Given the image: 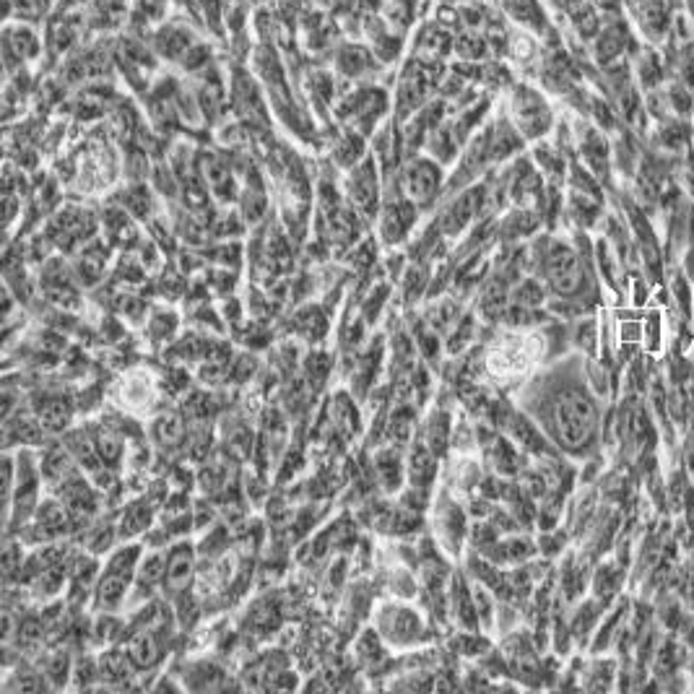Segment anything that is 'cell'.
<instances>
[{"label": "cell", "instance_id": "7dc6e473", "mask_svg": "<svg viewBox=\"0 0 694 694\" xmlns=\"http://www.w3.org/2000/svg\"><path fill=\"white\" fill-rule=\"evenodd\" d=\"M336 65L338 71L346 73V76H362L370 68V58L359 47H346L336 55Z\"/></svg>", "mask_w": 694, "mask_h": 694}, {"label": "cell", "instance_id": "f5cc1de1", "mask_svg": "<svg viewBox=\"0 0 694 694\" xmlns=\"http://www.w3.org/2000/svg\"><path fill=\"white\" fill-rule=\"evenodd\" d=\"M214 260L219 263V266H224V268H240V258H242V253H240V245H224V247H219V250H214Z\"/></svg>", "mask_w": 694, "mask_h": 694}, {"label": "cell", "instance_id": "5bb4252c", "mask_svg": "<svg viewBox=\"0 0 694 694\" xmlns=\"http://www.w3.org/2000/svg\"><path fill=\"white\" fill-rule=\"evenodd\" d=\"M388 110V97H385L380 89H362L357 91L354 97H349V102L341 107V117H344L349 128L362 136H370L375 123L380 120V115Z\"/></svg>", "mask_w": 694, "mask_h": 694}, {"label": "cell", "instance_id": "4fadbf2b", "mask_svg": "<svg viewBox=\"0 0 694 694\" xmlns=\"http://www.w3.org/2000/svg\"><path fill=\"white\" fill-rule=\"evenodd\" d=\"M164 570H167V549H151L149 554H143L125 609H141L143 604L154 601L156 591L164 585Z\"/></svg>", "mask_w": 694, "mask_h": 694}, {"label": "cell", "instance_id": "836d02e7", "mask_svg": "<svg viewBox=\"0 0 694 694\" xmlns=\"http://www.w3.org/2000/svg\"><path fill=\"white\" fill-rule=\"evenodd\" d=\"M177 676H182V679H185V682H182V687L198 689V692H206V689L232 687V682L227 679L224 669H221V666H216V663H211V661L188 663V666H185V674H177Z\"/></svg>", "mask_w": 694, "mask_h": 694}, {"label": "cell", "instance_id": "7402d4cb", "mask_svg": "<svg viewBox=\"0 0 694 694\" xmlns=\"http://www.w3.org/2000/svg\"><path fill=\"white\" fill-rule=\"evenodd\" d=\"M232 104L250 128H266L268 125L266 104H263V99H260L258 89H255L253 84V78L247 76V73H237V76H234Z\"/></svg>", "mask_w": 694, "mask_h": 694}, {"label": "cell", "instance_id": "3957f363", "mask_svg": "<svg viewBox=\"0 0 694 694\" xmlns=\"http://www.w3.org/2000/svg\"><path fill=\"white\" fill-rule=\"evenodd\" d=\"M143 559V549L138 544H123L110 554L99 572L97 588L91 596V611L104 614V611H120L125 606L136 580L138 565Z\"/></svg>", "mask_w": 694, "mask_h": 694}, {"label": "cell", "instance_id": "4dcf8cb0", "mask_svg": "<svg viewBox=\"0 0 694 694\" xmlns=\"http://www.w3.org/2000/svg\"><path fill=\"white\" fill-rule=\"evenodd\" d=\"M63 445L68 448V453L76 458V463L81 466V471H84L86 476H91L94 471H99V468L104 466L97 453V442H94V435H91V427H78L71 429V432H65Z\"/></svg>", "mask_w": 694, "mask_h": 694}, {"label": "cell", "instance_id": "7c38bea8", "mask_svg": "<svg viewBox=\"0 0 694 694\" xmlns=\"http://www.w3.org/2000/svg\"><path fill=\"white\" fill-rule=\"evenodd\" d=\"M432 526H435V541L442 546V552L448 557H458L463 539L468 536V523L466 510L448 492H442L440 500H437Z\"/></svg>", "mask_w": 694, "mask_h": 694}, {"label": "cell", "instance_id": "74e56055", "mask_svg": "<svg viewBox=\"0 0 694 694\" xmlns=\"http://www.w3.org/2000/svg\"><path fill=\"white\" fill-rule=\"evenodd\" d=\"M494 645L492 640H489L484 632H471V630H461L458 635H453L448 640V653H453V656L458 658H471V661H479L484 653H489Z\"/></svg>", "mask_w": 694, "mask_h": 694}, {"label": "cell", "instance_id": "d6a6232c", "mask_svg": "<svg viewBox=\"0 0 694 694\" xmlns=\"http://www.w3.org/2000/svg\"><path fill=\"white\" fill-rule=\"evenodd\" d=\"M570 346L583 357H601V318L596 312L570 320Z\"/></svg>", "mask_w": 694, "mask_h": 694}, {"label": "cell", "instance_id": "b9f144b4", "mask_svg": "<svg viewBox=\"0 0 694 694\" xmlns=\"http://www.w3.org/2000/svg\"><path fill=\"white\" fill-rule=\"evenodd\" d=\"M120 206L136 219H151L154 216V198H151L146 182H130L128 188L123 190Z\"/></svg>", "mask_w": 694, "mask_h": 694}, {"label": "cell", "instance_id": "7bdbcfd3", "mask_svg": "<svg viewBox=\"0 0 694 694\" xmlns=\"http://www.w3.org/2000/svg\"><path fill=\"white\" fill-rule=\"evenodd\" d=\"M331 154H333V162H336L338 167H344V169L357 167V164L362 162V154H364L362 133H357V130H349V133H344V136L336 141V146H333Z\"/></svg>", "mask_w": 694, "mask_h": 694}, {"label": "cell", "instance_id": "7a4b0ae2", "mask_svg": "<svg viewBox=\"0 0 694 694\" xmlns=\"http://www.w3.org/2000/svg\"><path fill=\"white\" fill-rule=\"evenodd\" d=\"M372 627L393 650L422 648L435 637L432 632L437 630L435 624H429L422 611L411 606L406 598L380 601L372 614Z\"/></svg>", "mask_w": 694, "mask_h": 694}, {"label": "cell", "instance_id": "cb8c5ba5", "mask_svg": "<svg viewBox=\"0 0 694 694\" xmlns=\"http://www.w3.org/2000/svg\"><path fill=\"white\" fill-rule=\"evenodd\" d=\"M354 398L357 396L349 393V390H338V393H333L331 409H328L333 432L338 435V440H344V442L357 440L364 429L362 414H359L357 401H354Z\"/></svg>", "mask_w": 694, "mask_h": 694}, {"label": "cell", "instance_id": "484cf974", "mask_svg": "<svg viewBox=\"0 0 694 694\" xmlns=\"http://www.w3.org/2000/svg\"><path fill=\"white\" fill-rule=\"evenodd\" d=\"M99 669V684L102 687H130V679L138 676L136 663L130 661L128 650L120 645H112L97 658Z\"/></svg>", "mask_w": 694, "mask_h": 694}, {"label": "cell", "instance_id": "f546056e", "mask_svg": "<svg viewBox=\"0 0 694 694\" xmlns=\"http://www.w3.org/2000/svg\"><path fill=\"white\" fill-rule=\"evenodd\" d=\"M619 679V658L614 656H591L583 663V671H580V689H588V692H609V689L617 687Z\"/></svg>", "mask_w": 694, "mask_h": 694}, {"label": "cell", "instance_id": "9a60e30c", "mask_svg": "<svg viewBox=\"0 0 694 694\" xmlns=\"http://www.w3.org/2000/svg\"><path fill=\"white\" fill-rule=\"evenodd\" d=\"M448 617L453 619L455 627H461V630H471V632L481 630V619H479V611H476V601H474V588H471L468 572L463 570H455L453 575H450Z\"/></svg>", "mask_w": 694, "mask_h": 694}, {"label": "cell", "instance_id": "ffe728a7", "mask_svg": "<svg viewBox=\"0 0 694 694\" xmlns=\"http://www.w3.org/2000/svg\"><path fill=\"white\" fill-rule=\"evenodd\" d=\"M188 419L182 416V411H162L151 419L149 437L156 445V450L164 455H172L177 450L185 448L188 440Z\"/></svg>", "mask_w": 694, "mask_h": 694}, {"label": "cell", "instance_id": "d590c367", "mask_svg": "<svg viewBox=\"0 0 694 694\" xmlns=\"http://www.w3.org/2000/svg\"><path fill=\"white\" fill-rule=\"evenodd\" d=\"M289 331L299 333V336L305 338V341H312V344H318L320 338L328 333V315H325L320 307H302V310H297V315L292 318V325H289Z\"/></svg>", "mask_w": 694, "mask_h": 694}, {"label": "cell", "instance_id": "8d00e7d4", "mask_svg": "<svg viewBox=\"0 0 694 694\" xmlns=\"http://www.w3.org/2000/svg\"><path fill=\"white\" fill-rule=\"evenodd\" d=\"M422 440L427 442L429 450H432L437 458H442V455H445V450H448V445H450V414L448 411L435 409L432 414L427 416V422H424Z\"/></svg>", "mask_w": 694, "mask_h": 694}, {"label": "cell", "instance_id": "1f68e13d", "mask_svg": "<svg viewBox=\"0 0 694 694\" xmlns=\"http://www.w3.org/2000/svg\"><path fill=\"white\" fill-rule=\"evenodd\" d=\"M372 593L375 591H370V583H364V580L351 585L349 593H346L344 606H341V611H344V614H341V632H344L346 637L357 635L359 622L367 617V611H370L372 606Z\"/></svg>", "mask_w": 694, "mask_h": 694}, {"label": "cell", "instance_id": "e0dca14e", "mask_svg": "<svg viewBox=\"0 0 694 694\" xmlns=\"http://www.w3.org/2000/svg\"><path fill=\"white\" fill-rule=\"evenodd\" d=\"M627 580H630V567L624 562H619L617 557L598 559L591 572V596L611 606L622 596Z\"/></svg>", "mask_w": 694, "mask_h": 694}, {"label": "cell", "instance_id": "9c48e42d", "mask_svg": "<svg viewBox=\"0 0 694 694\" xmlns=\"http://www.w3.org/2000/svg\"><path fill=\"white\" fill-rule=\"evenodd\" d=\"M344 193L349 206L364 221L377 219V214H380V177H377V162L372 156H367L357 167L349 169L344 182Z\"/></svg>", "mask_w": 694, "mask_h": 694}, {"label": "cell", "instance_id": "ee69618b", "mask_svg": "<svg viewBox=\"0 0 694 694\" xmlns=\"http://www.w3.org/2000/svg\"><path fill=\"white\" fill-rule=\"evenodd\" d=\"M229 544H232V533L227 526H214L211 531L203 536V541L195 549H198V559L201 562H211V559H219L229 552Z\"/></svg>", "mask_w": 694, "mask_h": 694}, {"label": "cell", "instance_id": "30bf717a", "mask_svg": "<svg viewBox=\"0 0 694 694\" xmlns=\"http://www.w3.org/2000/svg\"><path fill=\"white\" fill-rule=\"evenodd\" d=\"M198 549L190 541L177 539L167 549V570H164L162 593L169 601H177L180 596L190 593L195 588L198 578Z\"/></svg>", "mask_w": 694, "mask_h": 694}, {"label": "cell", "instance_id": "44dd1931", "mask_svg": "<svg viewBox=\"0 0 694 694\" xmlns=\"http://www.w3.org/2000/svg\"><path fill=\"white\" fill-rule=\"evenodd\" d=\"M284 601L279 596H258L245 614V630L253 637L276 635L284 624Z\"/></svg>", "mask_w": 694, "mask_h": 694}, {"label": "cell", "instance_id": "f1b7e54d", "mask_svg": "<svg viewBox=\"0 0 694 694\" xmlns=\"http://www.w3.org/2000/svg\"><path fill=\"white\" fill-rule=\"evenodd\" d=\"M437 458L432 450H429L427 442L422 437H416L409 448V458H406V479H409V487L419 489H432L437 479Z\"/></svg>", "mask_w": 694, "mask_h": 694}, {"label": "cell", "instance_id": "277c9868", "mask_svg": "<svg viewBox=\"0 0 694 694\" xmlns=\"http://www.w3.org/2000/svg\"><path fill=\"white\" fill-rule=\"evenodd\" d=\"M489 203V185L487 182H479V185H468L461 193L450 195L448 203L442 206L440 216H437V227H440L442 237L445 240H453V237H461L471 224L487 214Z\"/></svg>", "mask_w": 694, "mask_h": 694}, {"label": "cell", "instance_id": "4316f807", "mask_svg": "<svg viewBox=\"0 0 694 694\" xmlns=\"http://www.w3.org/2000/svg\"><path fill=\"white\" fill-rule=\"evenodd\" d=\"M544 224V216L536 208H523L515 206L507 216H502L497 221V240L502 242H520L536 237V232H541Z\"/></svg>", "mask_w": 694, "mask_h": 694}, {"label": "cell", "instance_id": "ac0fdd59", "mask_svg": "<svg viewBox=\"0 0 694 694\" xmlns=\"http://www.w3.org/2000/svg\"><path fill=\"white\" fill-rule=\"evenodd\" d=\"M76 403L73 398L63 396V393H37L32 401V411L37 414L39 424L45 427L47 435H60L71 427L73 414H76Z\"/></svg>", "mask_w": 694, "mask_h": 694}, {"label": "cell", "instance_id": "f35d334b", "mask_svg": "<svg viewBox=\"0 0 694 694\" xmlns=\"http://www.w3.org/2000/svg\"><path fill=\"white\" fill-rule=\"evenodd\" d=\"M502 544H505L507 565L510 567L526 565V562H531V559L541 557L539 541H533L531 536H528V533H523V531H515V533H507V536H502Z\"/></svg>", "mask_w": 694, "mask_h": 694}, {"label": "cell", "instance_id": "8fae6325", "mask_svg": "<svg viewBox=\"0 0 694 694\" xmlns=\"http://www.w3.org/2000/svg\"><path fill=\"white\" fill-rule=\"evenodd\" d=\"M416 221H419V206L403 193V188L396 195L388 193V198L380 206V214H377L380 242L388 247L401 245L411 234V229L416 227Z\"/></svg>", "mask_w": 694, "mask_h": 694}, {"label": "cell", "instance_id": "52a82bcc", "mask_svg": "<svg viewBox=\"0 0 694 694\" xmlns=\"http://www.w3.org/2000/svg\"><path fill=\"white\" fill-rule=\"evenodd\" d=\"M510 120L526 141L544 138L554 125L552 107L531 86H515L513 97H510Z\"/></svg>", "mask_w": 694, "mask_h": 694}, {"label": "cell", "instance_id": "ab89813d", "mask_svg": "<svg viewBox=\"0 0 694 694\" xmlns=\"http://www.w3.org/2000/svg\"><path fill=\"white\" fill-rule=\"evenodd\" d=\"M154 47L162 52L164 58H182L193 47L190 32L182 26H162L154 37Z\"/></svg>", "mask_w": 694, "mask_h": 694}, {"label": "cell", "instance_id": "5b68a950", "mask_svg": "<svg viewBox=\"0 0 694 694\" xmlns=\"http://www.w3.org/2000/svg\"><path fill=\"white\" fill-rule=\"evenodd\" d=\"M162 385L164 383H159L151 370H146V367H133V370H128L117 380V406L130 416L154 414L159 401H162Z\"/></svg>", "mask_w": 694, "mask_h": 694}, {"label": "cell", "instance_id": "d4e9b609", "mask_svg": "<svg viewBox=\"0 0 694 694\" xmlns=\"http://www.w3.org/2000/svg\"><path fill=\"white\" fill-rule=\"evenodd\" d=\"M383 354V338L377 336L372 338V344L354 359V367H351V393L357 398H367L370 396V390L375 388L377 370H380V364H383Z\"/></svg>", "mask_w": 694, "mask_h": 694}, {"label": "cell", "instance_id": "6da1fadb", "mask_svg": "<svg viewBox=\"0 0 694 694\" xmlns=\"http://www.w3.org/2000/svg\"><path fill=\"white\" fill-rule=\"evenodd\" d=\"M604 398L585 377V357L567 351L546 362L518 388V409L526 411L554 448L572 461L601 455L604 445Z\"/></svg>", "mask_w": 694, "mask_h": 694}, {"label": "cell", "instance_id": "ba28073f", "mask_svg": "<svg viewBox=\"0 0 694 694\" xmlns=\"http://www.w3.org/2000/svg\"><path fill=\"white\" fill-rule=\"evenodd\" d=\"M445 177H442V164L427 156L411 159L401 172L403 193L409 195L411 201L419 208H432L440 195L445 193Z\"/></svg>", "mask_w": 694, "mask_h": 694}, {"label": "cell", "instance_id": "f907efd6", "mask_svg": "<svg viewBox=\"0 0 694 694\" xmlns=\"http://www.w3.org/2000/svg\"><path fill=\"white\" fill-rule=\"evenodd\" d=\"M377 258V242L375 240H364L359 245H354L349 255V263L354 266V271H370L375 266Z\"/></svg>", "mask_w": 694, "mask_h": 694}, {"label": "cell", "instance_id": "bcb514c9", "mask_svg": "<svg viewBox=\"0 0 694 694\" xmlns=\"http://www.w3.org/2000/svg\"><path fill=\"white\" fill-rule=\"evenodd\" d=\"M476 338V320L474 315H463L458 323L450 328L448 333V354H461L466 351V346Z\"/></svg>", "mask_w": 694, "mask_h": 694}, {"label": "cell", "instance_id": "2e32d148", "mask_svg": "<svg viewBox=\"0 0 694 694\" xmlns=\"http://www.w3.org/2000/svg\"><path fill=\"white\" fill-rule=\"evenodd\" d=\"M39 471H42V484L47 494H58L60 489L78 474H84L65 445H47L39 455Z\"/></svg>", "mask_w": 694, "mask_h": 694}, {"label": "cell", "instance_id": "83f0119b", "mask_svg": "<svg viewBox=\"0 0 694 694\" xmlns=\"http://www.w3.org/2000/svg\"><path fill=\"white\" fill-rule=\"evenodd\" d=\"M107 260H110V245H104L102 240L86 242L81 250H76V260H73V271H76L78 284L97 286L104 279V268H107Z\"/></svg>", "mask_w": 694, "mask_h": 694}, {"label": "cell", "instance_id": "db71d44e", "mask_svg": "<svg viewBox=\"0 0 694 694\" xmlns=\"http://www.w3.org/2000/svg\"><path fill=\"white\" fill-rule=\"evenodd\" d=\"M679 266L684 268V273H687L689 281H692V284H694V242L687 247V250H684L682 263H679Z\"/></svg>", "mask_w": 694, "mask_h": 694}, {"label": "cell", "instance_id": "f6af8a7d", "mask_svg": "<svg viewBox=\"0 0 694 694\" xmlns=\"http://www.w3.org/2000/svg\"><path fill=\"white\" fill-rule=\"evenodd\" d=\"M175 331H177V315H175V312L164 310V307L154 310V315H151V320H149V328H146L151 344H154V346L164 344V341H169V338L175 336Z\"/></svg>", "mask_w": 694, "mask_h": 694}, {"label": "cell", "instance_id": "816d5d0a", "mask_svg": "<svg viewBox=\"0 0 694 694\" xmlns=\"http://www.w3.org/2000/svg\"><path fill=\"white\" fill-rule=\"evenodd\" d=\"M216 520V510L214 505L208 500H198L193 507V528L195 531H206L208 523H214Z\"/></svg>", "mask_w": 694, "mask_h": 694}, {"label": "cell", "instance_id": "603a6c76", "mask_svg": "<svg viewBox=\"0 0 694 694\" xmlns=\"http://www.w3.org/2000/svg\"><path fill=\"white\" fill-rule=\"evenodd\" d=\"M372 474H375L377 487L385 494L401 492L403 481H406V461H403V453L396 442L377 450L375 458H372Z\"/></svg>", "mask_w": 694, "mask_h": 694}, {"label": "cell", "instance_id": "60d3db41", "mask_svg": "<svg viewBox=\"0 0 694 694\" xmlns=\"http://www.w3.org/2000/svg\"><path fill=\"white\" fill-rule=\"evenodd\" d=\"M42 689H50L47 687V679L45 674L39 669H32V666H26V663L19 661V666H16V671L13 674H8L6 684H3V692L6 694H16V692H42Z\"/></svg>", "mask_w": 694, "mask_h": 694}, {"label": "cell", "instance_id": "e575fe53", "mask_svg": "<svg viewBox=\"0 0 694 694\" xmlns=\"http://www.w3.org/2000/svg\"><path fill=\"white\" fill-rule=\"evenodd\" d=\"M39 671L45 674L47 687L50 689H63L68 684V679L73 676V658L68 650H50L42 656V663H39Z\"/></svg>", "mask_w": 694, "mask_h": 694}, {"label": "cell", "instance_id": "c3c4849f", "mask_svg": "<svg viewBox=\"0 0 694 694\" xmlns=\"http://www.w3.org/2000/svg\"><path fill=\"white\" fill-rule=\"evenodd\" d=\"M388 294H390L388 284L372 286V292L367 294V299H364V305H362L364 323H375V320L380 318V310H383L385 302H388Z\"/></svg>", "mask_w": 694, "mask_h": 694}, {"label": "cell", "instance_id": "d6986e66", "mask_svg": "<svg viewBox=\"0 0 694 694\" xmlns=\"http://www.w3.org/2000/svg\"><path fill=\"white\" fill-rule=\"evenodd\" d=\"M354 663L357 669L364 671L367 676L372 674H388L390 658H388V643H385L380 632L375 627H364L357 632V643H354Z\"/></svg>", "mask_w": 694, "mask_h": 694}, {"label": "cell", "instance_id": "681fc988", "mask_svg": "<svg viewBox=\"0 0 694 694\" xmlns=\"http://www.w3.org/2000/svg\"><path fill=\"white\" fill-rule=\"evenodd\" d=\"M258 370V359L253 354H237L229 367V383H250V377Z\"/></svg>", "mask_w": 694, "mask_h": 694}, {"label": "cell", "instance_id": "8992f818", "mask_svg": "<svg viewBox=\"0 0 694 694\" xmlns=\"http://www.w3.org/2000/svg\"><path fill=\"white\" fill-rule=\"evenodd\" d=\"M97 227V216L91 214L89 208L65 206L47 221L45 234L55 247L65 250V253H76L86 242L97 237Z\"/></svg>", "mask_w": 694, "mask_h": 694}]
</instances>
